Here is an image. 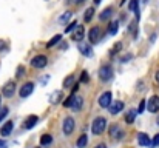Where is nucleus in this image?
I'll return each mask as SVG.
<instances>
[{"label": "nucleus", "instance_id": "1", "mask_svg": "<svg viewBox=\"0 0 159 148\" xmlns=\"http://www.w3.org/2000/svg\"><path fill=\"white\" fill-rule=\"evenodd\" d=\"M105 128H107V119L105 117H96V119L93 120V125H91L93 134L99 136V134H102V133L105 131Z\"/></svg>", "mask_w": 159, "mask_h": 148}, {"label": "nucleus", "instance_id": "2", "mask_svg": "<svg viewBox=\"0 0 159 148\" xmlns=\"http://www.w3.org/2000/svg\"><path fill=\"white\" fill-rule=\"evenodd\" d=\"M99 79L102 82H110L113 79V68H111V65H102L99 68Z\"/></svg>", "mask_w": 159, "mask_h": 148}, {"label": "nucleus", "instance_id": "3", "mask_svg": "<svg viewBox=\"0 0 159 148\" xmlns=\"http://www.w3.org/2000/svg\"><path fill=\"white\" fill-rule=\"evenodd\" d=\"M47 63H48V59H47V56H43V54L34 56V57L31 59V66H33V68H37V70L45 68Z\"/></svg>", "mask_w": 159, "mask_h": 148}, {"label": "nucleus", "instance_id": "4", "mask_svg": "<svg viewBox=\"0 0 159 148\" xmlns=\"http://www.w3.org/2000/svg\"><path fill=\"white\" fill-rule=\"evenodd\" d=\"M33 91H34V83H33V82H26V83H23V85L20 87L19 96L25 99V97H28L30 94H33Z\"/></svg>", "mask_w": 159, "mask_h": 148}, {"label": "nucleus", "instance_id": "5", "mask_svg": "<svg viewBox=\"0 0 159 148\" xmlns=\"http://www.w3.org/2000/svg\"><path fill=\"white\" fill-rule=\"evenodd\" d=\"M73 131H74V119L68 116V117H65V120H63V134H65V136H70Z\"/></svg>", "mask_w": 159, "mask_h": 148}, {"label": "nucleus", "instance_id": "6", "mask_svg": "<svg viewBox=\"0 0 159 148\" xmlns=\"http://www.w3.org/2000/svg\"><path fill=\"white\" fill-rule=\"evenodd\" d=\"M88 39H90V43H98L99 39H101V28L99 26H93L88 31Z\"/></svg>", "mask_w": 159, "mask_h": 148}, {"label": "nucleus", "instance_id": "7", "mask_svg": "<svg viewBox=\"0 0 159 148\" xmlns=\"http://www.w3.org/2000/svg\"><path fill=\"white\" fill-rule=\"evenodd\" d=\"M124 106H125V103H124L122 100H116V102H111V105L108 106V110H110V114L116 116L117 113H120V111L124 110Z\"/></svg>", "mask_w": 159, "mask_h": 148}, {"label": "nucleus", "instance_id": "8", "mask_svg": "<svg viewBox=\"0 0 159 148\" xmlns=\"http://www.w3.org/2000/svg\"><path fill=\"white\" fill-rule=\"evenodd\" d=\"M16 93V83L12 82V80H9L8 83H5V87H3V91H2V94L5 96V97H11L12 94Z\"/></svg>", "mask_w": 159, "mask_h": 148}, {"label": "nucleus", "instance_id": "9", "mask_svg": "<svg viewBox=\"0 0 159 148\" xmlns=\"http://www.w3.org/2000/svg\"><path fill=\"white\" fill-rule=\"evenodd\" d=\"M147 108L150 113H158L159 111V96H153L150 97L148 103H147Z\"/></svg>", "mask_w": 159, "mask_h": 148}, {"label": "nucleus", "instance_id": "10", "mask_svg": "<svg viewBox=\"0 0 159 148\" xmlns=\"http://www.w3.org/2000/svg\"><path fill=\"white\" fill-rule=\"evenodd\" d=\"M82 105H84V99H82V96H73V102H71V106H70L73 111L79 113V111L82 110Z\"/></svg>", "mask_w": 159, "mask_h": 148}, {"label": "nucleus", "instance_id": "11", "mask_svg": "<svg viewBox=\"0 0 159 148\" xmlns=\"http://www.w3.org/2000/svg\"><path fill=\"white\" fill-rule=\"evenodd\" d=\"M99 105H101L102 108H108V106L111 105V93H110V91H105V93L101 94V97H99Z\"/></svg>", "mask_w": 159, "mask_h": 148}, {"label": "nucleus", "instance_id": "12", "mask_svg": "<svg viewBox=\"0 0 159 148\" xmlns=\"http://www.w3.org/2000/svg\"><path fill=\"white\" fill-rule=\"evenodd\" d=\"M84 36H85V28H84V25H77L76 29L73 31V40L80 42V40L84 39Z\"/></svg>", "mask_w": 159, "mask_h": 148}, {"label": "nucleus", "instance_id": "13", "mask_svg": "<svg viewBox=\"0 0 159 148\" xmlns=\"http://www.w3.org/2000/svg\"><path fill=\"white\" fill-rule=\"evenodd\" d=\"M12 130H14V122H12V120H8V122L2 127V130H0V136L6 137V136H9V134L12 133Z\"/></svg>", "mask_w": 159, "mask_h": 148}, {"label": "nucleus", "instance_id": "14", "mask_svg": "<svg viewBox=\"0 0 159 148\" xmlns=\"http://www.w3.org/2000/svg\"><path fill=\"white\" fill-rule=\"evenodd\" d=\"M138 144L141 147H152V141H150V136L145 134V133H141L138 134Z\"/></svg>", "mask_w": 159, "mask_h": 148}, {"label": "nucleus", "instance_id": "15", "mask_svg": "<svg viewBox=\"0 0 159 148\" xmlns=\"http://www.w3.org/2000/svg\"><path fill=\"white\" fill-rule=\"evenodd\" d=\"M39 122V117L36 116V114H31V116H28L26 117V120H25V123H23V127L26 128V130H31L33 127H36V123Z\"/></svg>", "mask_w": 159, "mask_h": 148}, {"label": "nucleus", "instance_id": "16", "mask_svg": "<svg viewBox=\"0 0 159 148\" xmlns=\"http://www.w3.org/2000/svg\"><path fill=\"white\" fill-rule=\"evenodd\" d=\"M79 51H80V54H82V56L93 57V49H91L90 45H87V43H80V45H79Z\"/></svg>", "mask_w": 159, "mask_h": 148}, {"label": "nucleus", "instance_id": "17", "mask_svg": "<svg viewBox=\"0 0 159 148\" xmlns=\"http://www.w3.org/2000/svg\"><path fill=\"white\" fill-rule=\"evenodd\" d=\"M136 114H138L136 110H130V111L125 114V122H127L128 125H131V123L134 122V119H136Z\"/></svg>", "mask_w": 159, "mask_h": 148}, {"label": "nucleus", "instance_id": "18", "mask_svg": "<svg viewBox=\"0 0 159 148\" xmlns=\"http://www.w3.org/2000/svg\"><path fill=\"white\" fill-rule=\"evenodd\" d=\"M108 131H110V136H111V137H119V134H122V131H120V128H119L117 123H113Z\"/></svg>", "mask_w": 159, "mask_h": 148}, {"label": "nucleus", "instance_id": "19", "mask_svg": "<svg viewBox=\"0 0 159 148\" xmlns=\"http://www.w3.org/2000/svg\"><path fill=\"white\" fill-rule=\"evenodd\" d=\"M62 97H63L62 91H54L53 94L50 96V103H59L62 100Z\"/></svg>", "mask_w": 159, "mask_h": 148}, {"label": "nucleus", "instance_id": "20", "mask_svg": "<svg viewBox=\"0 0 159 148\" xmlns=\"http://www.w3.org/2000/svg\"><path fill=\"white\" fill-rule=\"evenodd\" d=\"M111 14H113V8H111V6H108V8H105V9L101 12L99 19L104 22V20H107V19H110V17H111Z\"/></svg>", "mask_w": 159, "mask_h": 148}, {"label": "nucleus", "instance_id": "21", "mask_svg": "<svg viewBox=\"0 0 159 148\" xmlns=\"http://www.w3.org/2000/svg\"><path fill=\"white\" fill-rule=\"evenodd\" d=\"M73 17V12L71 11H66L62 17H59V23H62V25H65V23H68L70 22V19Z\"/></svg>", "mask_w": 159, "mask_h": 148}, {"label": "nucleus", "instance_id": "22", "mask_svg": "<svg viewBox=\"0 0 159 148\" xmlns=\"http://www.w3.org/2000/svg\"><path fill=\"white\" fill-rule=\"evenodd\" d=\"M88 144V137L85 136V134H82L79 139H77V142H76V145H77V148H84L85 145Z\"/></svg>", "mask_w": 159, "mask_h": 148}, {"label": "nucleus", "instance_id": "23", "mask_svg": "<svg viewBox=\"0 0 159 148\" xmlns=\"http://www.w3.org/2000/svg\"><path fill=\"white\" fill-rule=\"evenodd\" d=\"M93 16H94V8H88L87 11H85V16H84V20L88 23V22H91V19H93Z\"/></svg>", "mask_w": 159, "mask_h": 148}, {"label": "nucleus", "instance_id": "24", "mask_svg": "<svg viewBox=\"0 0 159 148\" xmlns=\"http://www.w3.org/2000/svg\"><path fill=\"white\" fill-rule=\"evenodd\" d=\"M128 9L133 11V12H138V11H139V0H130Z\"/></svg>", "mask_w": 159, "mask_h": 148}, {"label": "nucleus", "instance_id": "25", "mask_svg": "<svg viewBox=\"0 0 159 148\" xmlns=\"http://www.w3.org/2000/svg\"><path fill=\"white\" fill-rule=\"evenodd\" d=\"M70 87H74V76H68L63 80V88H70Z\"/></svg>", "mask_w": 159, "mask_h": 148}, {"label": "nucleus", "instance_id": "26", "mask_svg": "<svg viewBox=\"0 0 159 148\" xmlns=\"http://www.w3.org/2000/svg\"><path fill=\"white\" fill-rule=\"evenodd\" d=\"M117 28H119V22H111L110 26H108V33L114 36V34L117 33Z\"/></svg>", "mask_w": 159, "mask_h": 148}, {"label": "nucleus", "instance_id": "27", "mask_svg": "<svg viewBox=\"0 0 159 148\" xmlns=\"http://www.w3.org/2000/svg\"><path fill=\"white\" fill-rule=\"evenodd\" d=\"M53 142V137L50 136V134H43L42 137H40V145H50Z\"/></svg>", "mask_w": 159, "mask_h": 148}, {"label": "nucleus", "instance_id": "28", "mask_svg": "<svg viewBox=\"0 0 159 148\" xmlns=\"http://www.w3.org/2000/svg\"><path fill=\"white\" fill-rule=\"evenodd\" d=\"M60 39H62V36H60V34L54 36L53 39H51V40H50V42L47 43V48H53V47L56 45V43H59V42H60Z\"/></svg>", "mask_w": 159, "mask_h": 148}, {"label": "nucleus", "instance_id": "29", "mask_svg": "<svg viewBox=\"0 0 159 148\" xmlns=\"http://www.w3.org/2000/svg\"><path fill=\"white\" fill-rule=\"evenodd\" d=\"M120 48H122V43H120V42H117V43H114V47H113V48H111V51H110V56L113 57L114 54H117V52L120 51Z\"/></svg>", "mask_w": 159, "mask_h": 148}, {"label": "nucleus", "instance_id": "30", "mask_svg": "<svg viewBox=\"0 0 159 148\" xmlns=\"http://www.w3.org/2000/svg\"><path fill=\"white\" fill-rule=\"evenodd\" d=\"M76 26H77V23L76 22H71V23H68V26L65 28V33L68 34V33H73L74 29H76Z\"/></svg>", "mask_w": 159, "mask_h": 148}, {"label": "nucleus", "instance_id": "31", "mask_svg": "<svg viewBox=\"0 0 159 148\" xmlns=\"http://www.w3.org/2000/svg\"><path fill=\"white\" fill-rule=\"evenodd\" d=\"M22 76H25V66H17V71H16V77L19 79V77H22Z\"/></svg>", "mask_w": 159, "mask_h": 148}, {"label": "nucleus", "instance_id": "32", "mask_svg": "<svg viewBox=\"0 0 159 148\" xmlns=\"http://www.w3.org/2000/svg\"><path fill=\"white\" fill-rule=\"evenodd\" d=\"M131 59H133V54H131V52H128V54H125V56H122V57H120V62H122V63H127V62H128V60H131Z\"/></svg>", "mask_w": 159, "mask_h": 148}, {"label": "nucleus", "instance_id": "33", "mask_svg": "<svg viewBox=\"0 0 159 148\" xmlns=\"http://www.w3.org/2000/svg\"><path fill=\"white\" fill-rule=\"evenodd\" d=\"M147 108V102L145 100H141V103H139V106H138V113H144V110Z\"/></svg>", "mask_w": 159, "mask_h": 148}, {"label": "nucleus", "instance_id": "34", "mask_svg": "<svg viewBox=\"0 0 159 148\" xmlns=\"http://www.w3.org/2000/svg\"><path fill=\"white\" fill-rule=\"evenodd\" d=\"M88 80H90V77H88V73H87V71H82V74H80V82L87 83Z\"/></svg>", "mask_w": 159, "mask_h": 148}, {"label": "nucleus", "instance_id": "35", "mask_svg": "<svg viewBox=\"0 0 159 148\" xmlns=\"http://www.w3.org/2000/svg\"><path fill=\"white\" fill-rule=\"evenodd\" d=\"M8 113H9V110H8V108H3V110L0 111V122H2V120H3L6 116H8Z\"/></svg>", "mask_w": 159, "mask_h": 148}, {"label": "nucleus", "instance_id": "36", "mask_svg": "<svg viewBox=\"0 0 159 148\" xmlns=\"http://www.w3.org/2000/svg\"><path fill=\"white\" fill-rule=\"evenodd\" d=\"M152 147H159V133L158 134H156V136H155V139H153V141H152Z\"/></svg>", "mask_w": 159, "mask_h": 148}, {"label": "nucleus", "instance_id": "37", "mask_svg": "<svg viewBox=\"0 0 159 148\" xmlns=\"http://www.w3.org/2000/svg\"><path fill=\"white\" fill-rule=\"evenodd\" d=\"M71 102H73V96H70V97H66V100L63 102V106H65V108H68V106H71Z\"/></svg>", "mask_w": 159, "mask_h": 148}, {"label": "nucleus", "instance_id": "38", "mask_svg": "<svg viewBox=\"0 0 159 148\" xmlns=\"http://www.w3.org/2000/svg\"><path fill=\"white\" fill-rule=\"evenodd\" d=\"M6 49V43L3 40H0V51H5Z\"/></svg>", "mask_w": 159, "mask_h": 148}, {"label": "nucleus", "instance_id": "39", "mask_svg": "<svg viewBox=\"0 0 159 148\" xmlns=\"http://www.w3.org/2000/svg\"><path fill=\"white\" fill-rule=\"evenodd\" d=\"M48 80H50V77H48V76H47V77H42V79H40V83H42V85H45Z\"/></svg>", "mask_w": 159, "mask_h": 148}, {"label": "nucleus", "instance_id": "40", "mask_svg": "<svg viewBox=\"0 0 159 148\" xmlns=\"http://www.w3.org/2000/svg\"><path fill=\"white\" fill-rule=\"evenodd\" d=\"M0 148H8V144L5 141H0Z\"/></svg>", "mask_w": 159, "mask_h": 148}, {"label": "nucleus", "instance_id": "41", "mask_svg": "<svg viewBox=\"0 0 159 148\" xmlns=\"http://www.w3.org/2000/svg\"><path fill=\"white\" fill-rule=\"evenodd\" d=\"M155 80H156V82L159 83V70L156 71V74H155Z\"/></svg>", "mask_w": 159, "mask_h": 148}, {"label": "nucleus", "instance_id": "42", "mask_svg": "<svg viewBox=\"0 0 159 148\" xmlns=\"http://www.w3.org/2000/svg\"><path fill=\"white\" fill-rule=\"evenodd\" d=\"M94 148H107V145L105 144H99V145H96Z\"/></svg>", "mask_w": 159, "mask_h": 148}, {"label": "nucleus", "instance_id": "43", "mask_svg": "<svg viewBox=\"0 0 159 148\" xmlns=\"http://www.w3.org/2000/svg\"><path fill=\"white\" fill-rule=\"evenodd\" d=\"M93 2H94V5H99V3H101L102 0H93Z\"/></svg>", "mask_w": 159, "mask_h": 148}, {"label": "nucleus", "instance_id": "44", "mask_svg": "<svg viewBox=\"0 0 159 148\" xmlns=\"http://www.w3.org/2000/svg\"><path fill=\"white\" fill-rule=\"evenodd\" d=\"M82 2H85V0H76V3L79 5V3H82Z\"/></svg>", "mask_w": 159, "mask_h": 148}, {"label": "nucleus", "instance_id": "45", "mask_svg": "<svg viewBox=\"0 0 159 148\" xmlns=\"http://www.w3.org/2000/svg\"><path fill=\"white\" fill-rule=\"evenodd\" d=\"M158 125H159V117H158Z\"/></svg>", "mask_w": 159, "mask_h": 148}, {"label": "nucleus", "instance_id": "46", "mask_svg": "<svg viewBox=\"0 0 159 148\" xmlns=\"http://www.w3.org/2000/svg\"><path fill=\"white\" fill-rule=\"evenodd\" d=\"M0 102H2V96H0Z\"/></svg>", "mask_w": 159, "mask_h": 148}, {"label": "nucleus", "instance_id": "47", "mask_svg": "<svg viewBox=\"0 0 159 148\" xmlns=\"http://www.w3.org/2000/svg\"><path fill=\"white\" fill-rule=\"evenodd\" d=\"M144 2H147V0H144Z\"/></svg>", "mask_w": 159, "mask_h": 148}]
</instances>
